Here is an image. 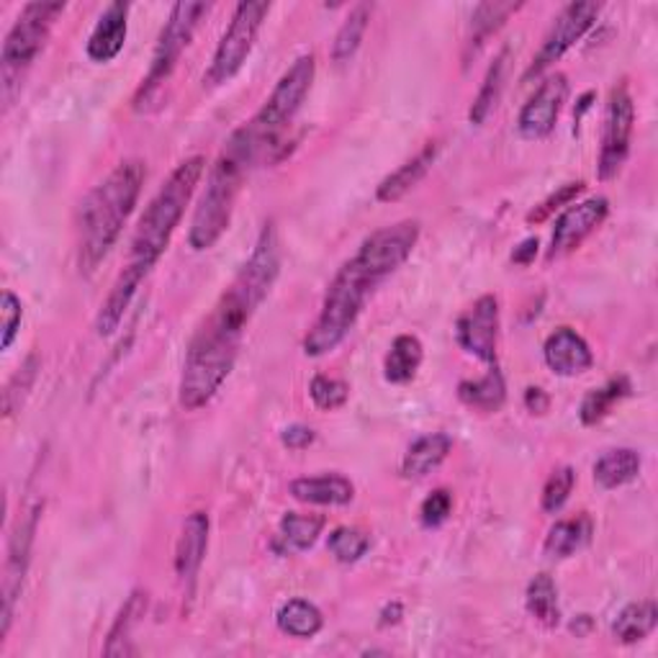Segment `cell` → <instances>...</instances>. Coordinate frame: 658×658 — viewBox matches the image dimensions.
<instances>
[{"mask_svg": "<svg viewBox=\"0 0 658 658\" xmlns=\"http://www.w3.org/2000/svg\"><path fill=\"white\" fill-rule=\"evenodd\" d=\"M632 124H636V106L628 82H618L610 90L605 108V124H602V147H599L597 173L602 180H612L622 170L625 160L630 155L632 141Z\"/></svg>", "mask_w": 658, "mask_h": 658, "instance_id": "obj_10", "label": "cell"}, {"mask_svg": "<svg viewBox=\"0 0 658 658\" xmlns=\"http://www.w3.org/2000/svg\"><path fill=\"white\" fill-rule=\"evenodd\" d=\"M420 239V224L406 219L389 224L369 235L357 253L343 263L324 294L322 310L312 330L304 337V353L310 357L330 355L343 345V340L355 327L365 304L391 273H396L412 255Z\"/></svg>", "mask_w": 658, "mask_h": 658, "instance_id": "obj_2", "label": "cell"}, {"mask_svg": "<svg viewBox=\"0 0 658 658\" xmlns=\"http://www.w3.org/2000/svg\"><path fill=\"white\" fill-rule=\"evenodd\" d=\"M455 340L465 353L479 357L481 363L497 365L499 343V298L484 294L473 302L455 322Z\"/></svg>", "mask_w": 658, "mask_h": 658, "instance_id": "obj_13", "label": "cell"}, {"mask_svg": "<svg viewBox=\"0 0 658 658\" xmlns=\"http://www.w3.org/2000/svg\"><path fill=\"white\" fill-rule=\"evenodd\" d=\"M271 13V3L265 0H247L235 8L227 31H224L219 45H216L212 68L206 72L208 86H224L245 68L249 52H253L255 39L261 35L265 19Z\"/></svg>", "mask_w": 658, "mask_h": 658, "instance_id": "obj_9", "label": "cell"}, {"mask_svg": "<svg viewBox=\"0 0 658 658\" xmlns=\"http://www.w3.org/2000/svg\"><path fill=\"white\" fill-rule=\"evenodd\" d=\"M607 214H610V202L605 196H591L587 202L569 204V208L556 219L548 257L553 261V257H563L581 247L591 232L607 219Z\"/></svg>", "mask_w": 658, "mask_h": 658, "instance_id": "obj_15", "label": "cell"}, {"mask_svg": "<svg viewBox=\"0 0 658 658\" xmlns=\"http://www.w3.org/2000/svg\"><path fill=\"white\" fill-rule=\"evenodd\" d=\"M573 484H577V473H573L571 465H561V469H556L551 477H548L543 487V497H540L543 512L556 514L561 510V507L569 502Z\"/></svg>", "mask_w": 658, "mask_h": 658, "instance_id": "obj_36", "label": "cell"}, {"mask_svg": "<svg viewBox=\"0 0 658 658\" xmlns=\"http://www.w3.org/2000/svg\"><path fill=\"white\" fill-rule=\"evenodd\" d=\"M402 615H404V610H402V605H399V602L386 605V607H383V612H381V625H383V628H389V625H396L399 620H402Z\"/></svg>", "mask_w": 658, "mask_h": 658, "instance_id": "obj_44", "label": "cell"}, {"mask_svg": "<svg viewBox=\"0 0 658 658\" xmlns=\"http://www.w3.org/2000/svg\"><path fill=\"white\" fill-rule=\"evenodd\" d=\"M39 518H41V504H35L31 510L23 512V518H19V522H16L11 540H8V556H6V571H3V615H0V618H3V630H0V636L3 638L8 636V630H11L16 602H19L23 579H27L29 563H31V546H35Z\"/></svg>", "mask_w": 658, "mask_h": 658, "instance_id": "obj_12", "label": "cell"}, {"mask_svg": "<svg viewBox=\"0 0 658 658\" xmlns=\"http://www.w3.org/2000/svg\"><path fill=\"white\" fill-rule=\"evenodd\" d=\"M424 357V347L420 343V337L414 335H399L394 343H391L386 361H383V376H386L389 383H410L416 371H420Z\"/></svg>", "mask_w": 658, "mask_h": 658, "instance_id": "obj_23", "label": "cell"}, {"mask_svg": "<svg viewBox=\"0 0 658 658\" xmlns=\"http://www.w3.org/2000/svg\"><path fill=\"white\" fill-rule=\"evenodd\" d=\"M522 8V3H479L471 16V39L469 47L479 49L484 41L497 35L504 27L507 19L514 16Z\"/></svg>", "mask_w": 658, "mask_h": 658, "instance_id": "obj_33", "label": "cell"}, {"mask_svg": "<svg viewBox=\"0 0 658 658\" xmlns=\"http://www.w3.org/2000/svg\"><path fill=\"white\" fill-rule=\"evenodd\" d=\"M291 497L304 504L345 507L355 499V487L343 473H322L291 481Z\"/></svg>", "mask_w": 658, "mask_h": 658, "instance_id": "obj_19", "label": "cell"}, {"mask_svg": "<svg viewBox=\"0 0 658 658\" xmlns=\"http://www.w3.org/2000/svg\"><path fill=\"white\" fill-rule=\"evenodd\" d=\"M640 453L632 448H615L607 451L595 463V481L602 489H620L630 484L632 479H638L640 473Z\"/></svg>", "mask_w": 658, "mask_h": 658, "instance_id": "obj_25", "label": "cell"}, {"mask_svg": "<svg viewBox=\"0 0 658 658\" xmlns=\"http://www.w3.org/2000/svg\"><path fill=\"white\" fill-rule=\"evenodd\" d=\"M249 170H253L249 163L227 141L219 157H216V163L212 165V170H208L204 194L198 198L194 219H190L188 245L196 253L212 249L219 243L224 232L229 229L237 196L243 190V183Z\"/></svg>", "mask_w": 658, "mask_h": 658, "instance_id": "obj_6", "label": "cell"}, {"mask_svg": "<svg viewBox=\"0 0 658 658\" xmlns=\"http://www.w3.org/2000/svg\"><path fill=\"white\" fill-rule=\"evenodd\" d=\"M281 273V243L276 224L268 222L253 247V255L214 304L212 314L190 337L183 361L178 402L186 412L206 406L235 369L245 327L268 298Z\"/></svg>", "mask_w": 658, "mask_h": 658, "instance_id": "obj_1", "label": "cell"}, {"mask_svg": "<svg viewBox=\"0 0 658 658\" xmlns=\"http://www.w3.org/2000/svg\"><path fill=\"white\" fill-rule=\"evenodd\" d=\"M3 337H0V350H8L13 345L16 335L21 330V320H23V304L21 298L13 294V291H3Z\"/></svg>", "mask_w": 658, "mask_h": 658, "instance_id": "obj_40", "label": "cell"}, {"mask_svg": "<svg viewBox=\"0 0 658 658\" xmlns=\"http://www.w3.org/2000/svg\"><path fill=\"white\" fill-rule=\"evenodd\" d=\"M310 396H312V402L320 406V410L335 412V410H340V406L347 404L350 386L345 381L320 373V376H314L310 383Z\"/></svg>", "mask_w": 658, "mask_h": 658, "instance_id": "obj_37", "label": "cell"}, {"mask_svg": "<svg viewBox=\"0 0 658 658\" xmlns=\"http://www.w3.org/2000/svg\"><path fill=\"white\" fill-rule=\"evenodd\" d=\"M543 357L548 369H551L556 376L563 379L579 376V373L589 371L591 363H595L589 343L571 327H558L553 335L546 340Z\"/></svg>", "mask_w": 658, "mask_h": 658, "instance_id": "obj_16", "label": "cell"}, {"mask_svg": "<svg viewBox=\"0 0 658 658\" xmlns=\"http://www.w3.org/2000/svg\"><path fill=\"white\" fill-rule=\"evenodd\" d=\"M524 406H528L530 414H546L548 406H551V396H548L543 389L530 386L524 391Z\"/></svg>", "mask_w": 658, "mask_h": 658, "instance_id": "obj_42", "label": "cell"}, {"mask_svg": "<svg viewBox=\"0 0 658 658\" xmlns=\"http://www.w3.org/2000/svg\"><path fill=\"white\" fill-rule=\"evenodd\" d=\"M204 170L206 157H188L170 173V178L163 183L153 202L147 204L135 229V237H131L127 265H124L119 278L114 281L111 294L106 296L101 312H98L96 332L101 337L114 335L119 330L141 281L153 273L157 261L168 249L175 229H178L183 214H186V206L190 204V196H194L198 180L204 178Z\"/></svg>", "mask_w": 658, "mask_h": 658, "instance_id": "obj_3", "label": "cell"}, {"mask_svg": "<svg viewBox=\"0 0 658 658\" xmlns=\"http://www.w3.org/2000/svg\"><path fill=\"white\" fill-rule=\"evenodd\" d=\"M65 3H29L21 8L19 19L13 21L11 31L6 35L3 52H0V68H3V96L11 101L13 90L19 88L31 65H35L47 39L52 35L55 23L65 13Z\"/></svg>", "mask_w": 658, "mask_h": 658, "instance_id": "obj_7", "label": "cell"}, {"mask_svg": "<svg viewBox=\"0 0 658 658\" xmlns=\"http://www.w3.org/2000/svg\"><path fill=\"white\" fill-rule=\"evenodd\" d=\"M628 394H630V381L625 376L607 381L602 389L589 391V394L585 396V402H581V410H579L581 424L591 428V424L602 422L605 416L615 410V404H620Z\"/></svg>", "mask_w": 658, "mask_h": 658, "instance_id": "obj_32", "label": "cell"}, {"mask_svg": "<svg viewBox=\"0 0 658 658\" xmlns=\"http://www.w3.org/2000/svg\"><path fill=\"white\" fill-rule=\"evenodd\" d=\"M208 514L194 512L183 522L178 546H175V573H178L180 585L190 587L202 571L206 548H208Z\"/></svg>", "mask_w": 658, "mask_h": 658, "instance_id": "obj_17", "label": "cell"}, {"mask_svg": "<svg viewBox=\"0 0 658 658\" xmlns=\"http://www.w3.org/2000/svg\"><path fill=\"white\" fill-rule=\"evenodd\" d=\"M438 149H440L438 141H428V145H424L420 153L412 157V160H406L404 165H399L394 173L386 175V178H383L376 188L379 202L394 204V202H399V198H404L406 194H410L412 188L420 186V180L430 173L432 163H435Z\"/></svg>", "mask_w": 658, "mask_h": 658, "instance_id": "obj_20", "label": "cell"}, {"mask_svg": "<svg viewBox=\"0 0 658 658\" xmlns=\"http://www.w3.org/2000/svg\"><path fill=\"white\" fill-rule=\"evenodd\" d=\"M145 610H147V595L145 591H135V595L127 599V605L121 607L119 615H116L114 628L108 630V640L104 648L106 656L131 654V648L127 644L131 640V630H135V625L139 622L141 615H145Z\"/></svg>", "mask_w": 658, "mask_h": 658, "instance_id": "obj_28", "label": "cell"}, {"mask_svg": "<svg viewBox=\"0 0 658 658\" xmlns=\"http://www.w3.org/2000/svg\"><path fill=\"white\" fill-rule=\"evenodd\" d=\"M208 3H194V0H183V3H175L170 8L168 21L160 31V39L155 45V55H153V65H149L147 78L141 80V86L137 90L135 98V108L145 106L157 88L163 86L165 80L170 78L175 65H178L180 55L186 52V47L194 39L198 23H202V16L208 13Z\"/></svg>", "mask_w": 658, "mask_h": 658, "instance_id": "obj_8", "label": "cell"}, {"mask_svg": "<svg viewBox=\"0 0 658 658\" xmlns=\"http://www.w3.org/2000/svg\"><path fill=\"white\" fill-rule=\"evenodd\" d=\"M524 605L532 620H538L543 628H556L561 622V605H558V587L548 573H538L528 585Z\"/></svg>", "mask_w": 658, "mask_h": 658, "instance_id": "obj_27", "label": "cell"}, {"mask_svg": "<svg viewBox=\"0 0 658 658\" xmlns=\"http://www.w3.org/2000/svg\"><path fill=\"white\" fill-rule=\"evenodd\" d=\"M599 11L602 6L599 3H569L561 13L556 16L551 31H548L543 45H540L538 55L532 57V65L524 70V80L538 78L543 75L553 62L561 60V57L569 52V49L577 45V41L587 35V31L595 27L599 19Z\"/></svg>", "mask_w": 658, "mask_h": 658, "instance_id": "obj_11", "label": "cell"}, {"mask_svg": "<svg viewBox=\"0 0 658 658\" xmlns=\"http://www.w3.org/2000/svg\"><path fill=\"white\" fill-rule=\"evenodd\" d=\"M453 451V440L445 432H430V435L416 438L406 448L402 461V477L404 479H424L428 473L438 469Z\"/></svg>", "mask_w": 658, "mask_h": 658, "instance_id": "obj_21", "label": "cell"}, {"mask_svg": "<svg viewBox=\"0 0 658 658\" xmlns=\"http://www.w3.org/2000/svg\"><path fill=\"white\" fill-rule=\"evenodd\" d=\"M330 553L335 556V561L340 563H355L369 553L371 548V536L363 532L361 528H335L330 532L327 540Z\"/></svg>", "mask_w": 658, "mask_h": 658, "instance_id": "obj_35", "label": "cell"}, {"mask_svg": "<svg viewBox=\"0 0 658 658\" xmlns=\"http://www.w3.org/2000/svg\"><path fill=\"white\" fill-rule=\"evenodd\" d=\"M507 57H510V52L502 49V52H499V57L494 60V65H491V68L487 70L484 86H481L477 101H473V106H471V124H484L489 119V114L497 108L499 98H502Z\"/></svg>", "mask_w": 658, "mask_h": 658, "instance_id": "obj_34", "label": "cell"}, {"mask_svg": "<svg viewBox=\"0 0 658 658\" xmlns=\"http://www.w3.org/2000/svg\"><path fill=\"white\" fill-rule=\"evenodd\" d=\"M566 96H569V80L563 72L548 75L540 82L530 101L522 106L518 129L524 139H546L556 129L558 116L563 111Z\"/></svg>", "mask_w": 658, "mask_h": 658, "instance_id": "obj_14", "label": "cell"}, {"mask_svg": "<svg viewBox=\"0 0 658 658\" xmlns=\"http://www.w3.org/2000/svg\"><path fill=\"white\" fill-rule=\"evenodd\" d=\"M585 188H587V186H585V180L566 183V186H561V188L556 190V194L548 196L543 204H538L536 208H532V212L528 214V222H530V224H543V222L548 219V216H551L553 212H558V208H563V206H569L571 202H577V196H579Z\"/></svg>", "mask_w": 658, "mask_h": 658, "instance_id": "obj_38", "label": "cell"}, {"mask_svg": "<svg viewBox=\"0 0 658 658\" xmlns=\"http://www.w3.org/2000/svg\"><path fill=\"white\" fill-rule=\"evenodd\" d=\"M316 62L314 55H302L291 68L281 75V80L273 88L268 101L263 104L253 119L245 127H239L229 139L243 149L249 163H278L288 155V129L294 124L296 114L310 96L314 82Z\"/></svg>", "mask_w": 658, "mask_h": 658, "instance_id": "obj_5", "label": "cell"}, {"mask_svg": "<svg viewBox=\"0 0 658 658\" xmlns=\"http://www.w3.org/2000/svg\"><path fill=\"white\" fill-rule=\"evenodd\" d=\"M129 31V3H111L101 13L96 29L88 37V57L94 62H111L127 45Z\"/></svg>", "mask_w": 658, "mask_h": 658, "instance_id": "obj_18", "label": "cell"}, {"mask_svg": "<svg viewBox=\"0 0 658 658\" xmlns=\"http://www.w3.org/2000/svg\"><path fill=\"white\" fill-rule=\"evenodd\" d=\"M579 622H581V625H577V622H573V625H571V630H573V632H577V636H585V632H587V630L591 628V620H589V615H581V618H579Z\"/></svg>", "mask_w": 658, "mask_h": 658, "instance_id": "obj_45", "label": "cell"}, {"mask_svg": "<svg viewBox=\"0 0 658 658\" xmlns=\"http://www.w3.org/2000/svg\"><path fill=\"white\" fill-rule=\"evenodd\" d=\"M147 168L141 160H124L98 183L80 206L78 265L80 273H94L119 239L124 224L135 212Z\"/></svg>", "mask_w": 658, "mask_h": 658, "instance_id": "obj_4", "label": "cell"}, {"mask_svg": "<svg viewBox=\"0 0 658 658\" xmlns=\"http://www.w3.org/2000/svg\"><path fill=\"white\" fill-rule=\"evenodd\" d=\"M458 396L465 406L479 412H499L507 402V383L504 373L499 371V365H489V371L481 379L461 381L458 386Z\"/></svg>", "mask_w": 658, "mask_h": 658, "instance_id": "obj_22", "label": "cell"}, {"mask_svg": "<svg viewBox=\"0 0 658 658\" xmlns=\"http://www.w3.org/2000/svg\"><path fill=\"white\" fill-rule=\"evenodd\" d=\"M656 622H658L656 602L654 599H644V602H632L625 607L612 625V632L615 638L625 646L640 644V640H646L656 630Z\"/></svg>", "mask_w": 658, "mask_h": 658, "instance_id": "obj_26", "label": "cell"}, {"mask_svg": "<svg viewBox=\"0 0 658 658\" xmlns=\"http://www.w3.org/2000/svg\"><path fill=\"white\" fill-rule=\"evenodd\" d=\"M316 440V432L312 428H306V424H291L281 432V443L288 448V451H304V448H310Z\"/></svg>", "mask_w": 658, "mask_h": 658, "instance_id": "obj_41", "label": "cell"}, {"mask_svg": "<svg viewBox=\"0 0 658 658\" xmlns=\"http://www.w3.org/2000/svg\"><path fill=\"white\" fill-rule=\"evenodd\" d=\"M327 520L322 514H302V512H286L281 520V540L288 551H310L320 540Z\"/></svg>", "mask_w": 658, "mask_h": 658, "instance_id": "obj_30", "label": "cell"}, {"mask_svg": "<svg viewBox=\"0 0 658 658\" xmlns=\"http://www.w3.org/2000/svg\"><path fill=\"white\" fill-rule=\"evenodd\" d=\"M276 622L281 632L291 638H314L322 630L324 618L320 607L306 602V599H288L276 615Z\"/></svg>", "mask_w": 658, "mask_h": 658, "instance_id": "obj_29", "label": "cell"}, {"mask_svg": "<svg viewBox=\"0 0 658 658\" xmlns=\"http://www.w3.org/2000/svg\"><path fill=\"white\" fill-rule=\"evenodd\" d=\"M453 514V494L448 489H435L420 507V520L424 528H440Z\"/></svg>", "mask_w": 658, "mask_h": 658, "instance_id": "obj_39", "label": "cell"}, {"mask_svg": "<svg viewBox=\"0 0 658 658\" xmlns=\"http://www.w3.org/2000/svg\"><path fill=\"white\" fill-rule=\"evenodd\" d=\"M538 247H540V243L536 237H530V239H524V243L520 245V247H514V253H512V261L518 263V265H530L532 263V257L538 255Z\"/></svg>", "mask_w": 658, "mask_h": 658, "instance_id": "obj_43", "label": "cell"}, {"mask_svg": "<svg viewBox=\"0 0 658 658\" xmlns=\"http://www.w3.org/2000/svg\"><path fill=\"white\" fill-rule=\"evenodd\" d=\"M589 538H591V520L587 514H579V518H571V520H558L553 528L548 530L543 551L548 558H558V561H563V558L581 551V548L589 543Z\"/></svg>", "mask_w": 658, "mask_h": 658, "instance_id": "obj_24", "label": "cell"}, {"mask_svg": "<svg viewBox=\"0 0 658 658\" xmlns=\"http://www.w3.org/2000/svg\"><path fill=\"white\" fill-rule=\"evenodd\" d=\"M369 21H371V6L357 3L353 11L347 13L343 27H340V31L335 35V41H332V60L337 65L353 60L357 49H361L365 31H369Z\"/></svg>", "mask_w": 658, "mask_h": 658, "instance_id": "obj_31", "label": "cell"}]
</instances>
